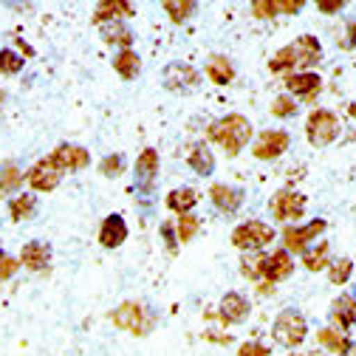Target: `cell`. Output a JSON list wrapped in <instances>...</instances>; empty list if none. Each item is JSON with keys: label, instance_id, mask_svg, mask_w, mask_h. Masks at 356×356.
Here are the masks:
<instances>
[{"label": "cell", "instance_id": "cell-24", "mask_svg": "<svg viewBox=\"0 0 356 356\" xmlns=\"http://www.w3.org/2000/svg\"><path fill=\"white\" fill-rule=\"evenodd\" d=\"M113 68L122 79H136V74L142 71V60L133 49H122L116 57H113Z\"/></svg>", "mask_w": 356, "mask_h": 356}, {"label": "cell", "instance_id": "cell-15", "mask_svg": "<svg viewBox=\"0 0 356 356\" xmlns=\"http://www.w3.org/2000/svg\"><path fill=\"white\" fill-rule=\"evenodd\" d=\"M156 178H159V153L153 147H145L142 156L136 159V187L142 193H150Z\"/></svg>", "mask_w": 356, "mask_h": 356}, {"label": "cell", "instance_id": "cell-43", "mask_svg": "<svg viewBox=\"0 0 356 356\" xmlns=\"http://www.w3.org/2000/svg\"><path fill=\"white\" fill-rule=\"evenodd\" d=\"M339 46H342V49H353V46H356V23L348 26V40H342Z\"/></svg>", "mask_w": 356, "mask_h": 356}, {"label": "cell", "instance_id": "cell-38", "mask_svg": "<svg viewBox=\"0 0 356 356\" xmlns=\"http://www.w3.org/2000/svg\"><path fill=\"white\" fill-rule=\"evenodd\" d=\"M17 269H20V260L12 257V254H3V252H0V283H3V280H12Z\"/></svg>", "mask_w": 356, "mask_h": 356}, {"label": "cell", "instance_id": "cell-6", "mask_svg": "<svg viewBox=\"0 0 356 356\" xmlns=\"http://www.w3.org/2000/svg\"><path fill=\"white\" fill-rule=\"evenodd\" d=\"M164 88L172 94H193L201 88V74L187 63H170L164 68Z\"/></svg>", "mask_w": 356, "mask_h": 356}, {"label": "cell", "instance_id": "cell-35", "mask_svg": "<svg viewBox=\"0 0 356 356\" xmlns=\"http://www.w3.org/2000/svg\"><path fill=\"white\" fill-rule=\"evenodd\" d=\"M260 260H263L260 252H249V254L241 260V275L249 277V280H260Z\"/></svg>", "mask_w": 356, "mask_h": 356}, {"label": "cell", "instance_id": "cell-25", "mask_svg": "<svg viewBox=\"0 0 356 356\" xmlns=\"http://www.w3.org/2000/svg\"><path fill=\"white\" fill-rule=\"evenodd\" d=\"M99 34H102L105 42H116V46H122V49H130V42H133V31L122 20L99 23Z\"/></svg>", "mask_w": 356, "mask_h": 356}, {"label": "cell", "instance_id": "cell-9", "mask_svg": "<svg viewBox=\"0 0 356 356\" xmlns=\"http://www.w3.org/2000/svg\"><path fill=\"white\" fill-rule=\"evenodd\" d=\"M26 181H29V187L34 193H54L60 187V181H63V172L51 159H40L34 167H29Z\"/></svg>", "mask_w": 356, "mask_h": 356}, {"label": "cell", "instance_id": "cell-28", "mask_svg": "<svg viewBox=\"0 0 356 356\" xmlns=\"http://www.w3.org/2000/svg\"><path fill=\"white\" fill-rule=\"evenodd\" d=\"M23 170L15 161L0 164V193H17L23 187Z\"/></svg>", "mask_w": 356, "mask_h": 356}, {"label": "cell", "instance_id": "cell-39", "mask_svg": "<svg viewBox=\"0 0 356 356\" xmlns=\"http://www.w3.org/2000/svg\"><path fill=\"white\" fill-rule=\"evenodd\" d=\"M252 15L254 17H275L277 15V3H275V0H254Z\"/></svg>", "mask_w": 356, "mask_h": 356}, {"label": "cell", "instance_id": "cell-19", "mask_svg": "<svg viewBox=\"0 0 356 356\" xmlns=\"http://www.w3.org/2000/svg\"><path fill=\"white\" fill-rule=\"evenodd\" d=\"M209 201H212L220 212L232 215V212L241 209V204H243V193H241L238 187H229V184H215V187L209 190Z\"/></svg>", "mask_w": 356, "mask_h": 356}, {"label": "cell", "instance_id": "cell-21", "mask_svg": "<svg viewBox=\"0 0 356 356\" xmlns=\"http://www.w3.org/2000/svg\"><path fill=\"white\" fill-rule=\"evenodd\" d=\"M136 15V9H133V3H124V0H105V3L97 6L94 12V23H113V20H122V17H130Z\"/></svg>", "mask_w": 356, "mask_h": 356}, {"label": "cell", "instance_id": "cell-4", "mask_svg": "<svg viewBox=\"0 0 356 356\" xmlns=\"http://www.w3.org/2000/svg\"><path fill=\"white\" fill-rule=\"evenodd\" d=\"M305 136H308V142L314 145V147L334 145L337 136H339V119H337V113L323 111V108L320 111H311V116L305 122Z\"/></svg>", "mask_w": 356, "mask_h": 356}, {"label": "cell", "instance_id": "cell-23", "mask_svg": "<svg viewBox=\"0 0 356 356\" xmlns=\"http://www.w3.org/2000/svg\"><path fill=\"white\" fill-rule=\"evenodd\" d=\"M207 79L215 82V85H229V82L235 79L232 63H229L227 57H220V54L209 57V60H207Z\"/></svg>", "mask_w": 356, "mask_h": 356}, {"label": "cell", "instance_id": "cell-44", "mask_svg": "<svg viewBox=\"0 0 356 356\" xmlns=\"http://www.w3.org/2000/svg\"><path fill=\"white\" fill-rule=\"evenodd\" d=\"M17 46H20V49H23V54H26V57H31V54H34V51H31V49H29V46H26V42H23V37H20V40H17Z\"/></svg>", "mask_w": 356, "mask_h": 356}, {"label": "cell", "instance_id": "cell-26", "mask_svg": "<svg viewBox=\"0 0 356 356\" xmlns=\"http://www.w3.org/2000/svg\"><path fill=\"white\" fill-rule=\"evenodd\" d=\"M198 204V193L193 187H181V190H172L167 195V207L178 215H190V209Z\"/></svg>", "mask_w": 356, "mask_h": 356}, {"label": "cell", "instance_id": "cell-1", "mask_svg": "<svg viewBox=\"0 0 356 356\" xmlns=\"http://www.w3.org/2000/svg\"><path fill=\"white\" fill-rule=\"evenodd\" d=\"M323 57V49H320V40L311 37V34H302L297 37L294 42H289V46H283L272 60H269V71L272 74H286L294 68H311L317 65Z\"/></svg>", "mask_w": 356, "mask_h": 356}, {"label": "cell", "instance_id": "cell-30", "mask_svg": "<svg viewBox=\"0 0 356 356\" xmlns=\"http://www.w3.org/2000/svg\"><path fill=\"white\" fill-rule=\"evenodd\" d=\"M302 266L308 272H320V269H328L331 260H328V243L323 241L317 249H305L302 252Z\"/></svg>", "mask_w": 356, "mask_h": 356}, {"label": "cell", "instance_id": "cell-27", "mask_svg": "<svg viewBox=\"0 0 356 356\" xmlns=\"http://www.w3.org/2000/svg\"><path fill=\"white\" fill-rule=\"evenodd\" d=\"M34 212H37V198L34 195H15L12 201H9V218L15 220V224H20V220H29V218H34Z\"/></svg>", "mask_w": 356, "mask_h": 356}, {"label": "cell", "instance_id": "cell-5", "mask_svg": "<svg viewBox=\"0 0 356 356\" xmlns=\"http://www.w3.org/2000/svg\"><path fill=\"white\" fill-rule=\"evenodd\" d=\"M272 241H275V229L269 224H263V220H246V224L235 227V232H232V243L241 252H260Z\"/></svg>", "mask_w": 356, "mask_h": 356}, {"label": "cell", "instance_id": "cell-40", "mask_svg": "<svg viewBox=\"0 0 356 356\" xmlns=\"http://www.w3.org/2000/svg\"><path fill=\"white\" fill-rule=\"evenodd\" d=\"M238 356H269V348L263 342H243L238 348Z\"/></svg>", "mask_w": 356, "mask_h": 356}, {"label": "cell", "instance_id": "cell-29", "mask_svg": "<svg viewBox=\"0 0 356 356\" xmlns=\"http://www.w3.org/2000/svg\"><path fill=\"white\" fill-rule=\"evenodd\" d=\"M320 345H325L334 356H345L350 350V339L337 328H323L320 331Z\"/></svg>", "mask_w": 356, "mask_h": 356}, {"label": "cell", "instance_id": "cell-17", "mask_svg": "<svg viewBox=\"0 0 356 356\" xmlns=\"http://www.w3.org/2000/svg\"><path fill=\"white\" fill-rule=\"evenodd\" d=\"M20 263L29 272H42L51 263V246L46 241H29L20 252Z\"/></svg>", "mask_w": 356, "mask_h": 356}, {"label": "cell", "instance_id": "cell-18", "mask_svg": "<svg viewBox=\"0 0 356 356\" xmlns=\"http://www.w3.org/2000/svg\"><path fill=\"white\" fill-rule=\"evenodd\" d=\"M127 241V224L122 215H108L99 227V243L105 249H119Z\"/></svg>", "mask_w": 356, "mask_h": 356}, {"label": "cell", "instance_id": "cell-2", "mask_svg": "<svg viewBox=\"0 0 356 356\" xmlns=\"http://www.w3.org/2000/svg\"><path fill=\"white\" fill-rule=\"evenodd\" d=\"M252 133H254V127H252V122H249L246 116L229 113V116L215 119V122L209 124V130H207V136H209V142H215L218 147H224L229 156H238V153L249 145Z\"/></svg>", "mask_w": 356, "mask_h": 356}, {"label": "cell", "instance_id": "cell-8", "mask_svg": "<svg viewBox=\"0 0 356 356\" xmlns=\"http://www.w3.org/2000/svg\"><path fill=\"white\" fill-rule=\"evenodd\" d=\"M325 229H328V224H325L323 218L311 220V224H305V227H286V232H283V246H286V252L302 254Z\"/></svg>", "mask_w": 356, "mask_h": 356}, {"label": "cell", "instance_id": "cell-14", "mask_svg": "<svg viewBox=\"0 0 356 356\" xmlns=\"http://www.w3.org/2000/svg\"><path fill=\"white\" fill-rule=\"evenodd\" d=\"M320 88H323V79L317 74H311V71H294V74L286 76V91L291 97L305 99V102H314Z\"/></svg>", "mask_w": 356, "mask_h": 356}, {"label": "cell", "instance_id": "cell-45", "mask_svg": "<svg viewBox=\"0 0 356 356\" xmlns=\"http://www.w3.org/2000/svg\"><path fill=\"white\" fill-rule=\"evenodd\" d=\"M348 113H350V116H353V119H356V99H353V102H350V105H348Z\"/></svg>", "mask_w": 356, "mask_h": 356}, {"label": "cell", "instance_id": "cell-42", "mask_svg": "<svg viewBox=\"0 0 356 356\" xmlns=\"http://www.w3.org/2000/svg\"><path fill=\"white\" fill-rule=\"evenodd\" d=\"M345 3H342V0H320V3H317V9L323 12V15H334V12H339Z\"/></svg>", "mask_w": 356, "mask_h": 356}, {"label": "cell", "instance_id": "cell-37", "mask_svg": "<svg viewBox=\"0 0 356 356\" xmlns=\"http://www.w3.org/2000/svg\"><path fill=\"white\" fill-rule=\"evenodd\" d=\"M122 167H124V159L116 153V156H105V159H102V164H99V172H102L105 178H116V175L122 172Z\"/></svg>", "mask_w": 356, "mask_h": 356}, {"label": "cell", "instance_id": "cell-41", "mask_svg": "<svg viewBox=\"0 0 356 356\" xmlns=\"http://www.w3.org/2000/svg\"><path fill=\"white\" fill-rule=\"evenodd\" d=\"M275 3H277V15H297L305 6L302 0H275Z\"/></svg>", "mask_w": 356, "mask_h": 356}, {"label": "cell", "instance_id": "cell-46", "mask_svg": "<svg viewBox=\"0 0 356 356\" xmlns=\"http://www.w3.org/2000/svg\"><path fill=\"white\" fill-rule=\"evenodd\" d=\"M350 353H353V356H356V345H350Z\"/></svg>", "mask_w": 356, "mask_h": 356}, {"label": "cell", "instance_id": "cell-7", "mask_svg": "<svg viewBox=\"0 0 356 356\" xmlns=\"http://www.w3.org/2000/svg\"><path fill=\"white\" fill-rule=\"evenodd\" d=\"M111 320H113L116 328L130 331V334H139V337L147 334L150 325H153V320L145 314V305H139V302H122L111 314Z\"/></svg>", "mask_w": 356, "mask_h": 356}, {"label": "cell", "instance_id": "cell-47", "mask_svg": "<svg viewBox=\"0 0 356 356\" xmlns=\"http://www.w3.org/2000/svg\"><path fill=\"white\" fill-rule=\"evenodd\" d=\"M291 356H300V353H291Z\"/></svg>", "mask_w": 356, "mask_h": 356}, {"label": "cell", "instance_id": "cell-32", "mask_svg": "<svg viewBox=\"0 0 356 356\" xmlns=\"http://www.w3.org/2000/svg\"><path fill=\"white\" fill-rule=\"evenodd\" d=\"M350 275H353V260H350V257L331 260V266H328V280H331L334 286H345V283L350 280Z\"/></svg>", "mask_w": 356, "mask_h": 356}, {"label": "cell", "instance_id": "cell-31", "mask_svg": "<svg viewBox=\"0 0 356 356\" xmlns=\"http://www.w3.org/2000/svg\"><path fill=\"white\" fill-rule=\"evenodd\" d=\"M164 12L170 15L172 23H184V20H190L198 12V3H195V0H181V3H178V0H167Z\"/></svg>", "mask_w": 356, "mask_h": 356}, {"label": "cell", "instance_id": "cell-20", "mask_svg": "<svg viewBox=\"0 0 356 356\" xmlns=\"http://www.w3.org/2000/svg\"><path fill=\"white\" fill-rule=\"evenodd\" d=\"M331 320L334 325H339V331H348L356 323V297L342 294L331 302Z\"/></svg>", "mask_w": 356, "mask_h": 356}, {"label": "cell", "instance_id": "cell-22", "mask_svg": "<svg viewBox=\"0 0 356 356\" xmlns=\"http://www.w3.org/2000/svg\"><path fill=\"white\" fill-rule=\"evenodd\" d=\"M187 164H190L193 172H198V175H212V172H215V156H212V150H209L204 142H195V145L190 147Z\"/></svg>", "mask_w": 356, "mask_h": 356}, {"label": "cell", "instance_id": "cell-10", "mask_svg": "<svg viewBox=\"0 0 356 356\" xmlns=\"http://www.w3.org/2000/svg\"><path fill=\"white\" fill-rule=\"evenodd\" d=\"M289 145H291V136L286 130H263L252 147V153L260 161H272V159H280L289 150Z\"/></svg>", "mask_w": 356, "mask_h": 356}, {"label": "cell", "instance_id": "cell-11", "mask_svg": "<svg viewBox=\"0 0 356 356\" xmlns=\"http://www.w3.org/2000/svg\"><path fill=\"white\" fill-rule=\"evenodd\" d=\"M291 272H294V260L286 249L263 254V260H260V280H266V283H280V280L291 277Z\"/></svg>", "mask_w": 356, "mask_h": 356}, {"label": "cell", "instance_id": "cell-33", "mask_svg": "<svg viewBox=\"0 0 356 356\" xmlns=\"http://www.w3.org/2000/svg\"><path fill=\"white\" fill-rule=\"evenodd\" d=\"M201 229V220L195 215H181L178 218V224H175V241H181V243H190Z\"/></svg>", "mask_w": 356, "mask_h": 356}, {"label": "cell", "instance_id": "cell-3", "mask_svg": "<svg viewBox=\"0 0 356 356\" xmlns=\"http://www.w3.org/2000/svg\"><path fill=\"white\" fill-rule=\"evenodd\" d=\"M305 337H308L305 317L297 308H283L277 314V320H275V325H272V339L283 348H297V345H302Z\"/></svg>", "mask_w": 356, "mask_h": 356}, {"label": "cell", "instance_id": "cell-13", "mask_svg": "<svg viewBox=\"0 0 356 356\" xmlns=\"http://www.w3.org/2000/svg\"><path fill=\"white\" fill-rule=\"evenodd\" d=\"M302 212H305V195H300L294 190H280L272 198V215L277 220H286V224H291V220L302 218Z\"/></svg>", "mask_w": 356, "mask_h": 356}, {"label": "cell", "instance_id": "cell-34", "mask_svg": "<svg viewBox=\"0 0 356 356\" xmlns=\"http://www.w3.org/2000/svg\"><path fill=\"white\" fill-rule=\"evenodd\" d=\"M23 57L20 54H15L12 49H3V51H0V74H20L23 71Z\"/></svg>", "mask_w": 356, "mask_h": 356}, {"label": "cell", "instance_id": "cell-12", "mask_svg": "<svg viewBox=\"0 0 356 356\" xmlns=\"http://www.w3.org/2000/svg\"><path fill=\"white\" fill-rule=\"evenodd\" d=\"M49 159L60 167L63 175L65 172H79L85 167H91V153H88L85 147H79V145H60Z\"/></svg>", "mask_w": 356, "mask_h": 356}, {"label": "cell", "instance_id": "cell-16", "mask_svg": "<svg viewBox=\"0 0 356 356\" xmlns=\"http://www.w3.org/2000/svg\"><path fill=\"white\" fill-rule=\"evenodd\" d=\"M249 311H252L249 300L243 294H238V291L224 294V297H220V305H218V314H220V320H224V323H243L249 317Z\"/></svg>", "mask_w": 356, "mask_h": 356}, {"label": "cell", "instance_id": "cell-36", "mask_svg": "<svg viewBox=\"0 0 356 356\" xmlns=\"http://www.w3.org/2000/svg\"><path fill=\"white\" fill-rule=\"evenodd\" d=\"M269 108H272V116H277V119H289L297 113V102L291 97H275Z\"/></svg>", "mask_w": 356, "mask_h": 356}]
</instances>
